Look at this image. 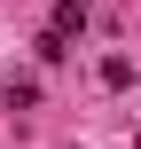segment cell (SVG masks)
I'll return each instance as SVG.
<instances>
[{"mask_svg": "<svg viewBox=\"0 0 141 149\" xmlns=\"http://www.w3.org/2000/svg\"><path fill=\"white\" fill-rule=\"evenodd\" d=\"M78 24H86V8H78V0H63V8H55V24H47V39H71Z\"/></svg>", "mask_w": 141, "mask_h": 149, "instance_id": "cell-1", "label": "cell"}, {"mask_svg": "<svg viewBox=\"0 0 141 149\" xmlns=\"http://www.w3.org/2000/svg\"><path fill=\"white\" fill-rule=\"evenodd\" d=\"M0 94H8V79H0Z\"/></svg>", "mask_w": 141, "mask_h": 149, "instance_id": "cell-2", "label": "cell"}, {"mask_svg": "<svg viewBox=\"0 0 141 149\" xmlns=\"http://www.w3.org/2000/svg\"><path fill=\"white\" fill-rule=\"evenodd\" d=\"M78 8H86V0H78Z\"/></svg>", "mask_w": 141, "mask_h": 149, "instance_id": "cell-3", "label": "cell"}]
</instances>
